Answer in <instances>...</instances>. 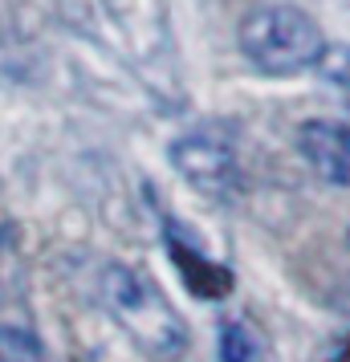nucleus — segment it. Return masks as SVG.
<instances>
[{"label": "nucleus", "mask_w": 350, "mask_h": 362, "mask_svg": "<svg viewBox=\"0 0 350 362\" xmlns=\"http://www.w3.org/2000/svg\"><path fill=\"white\" fill-rule=\"evenodd\" d=\"M236 45L257 74L265 78H293L322 62L326 33L298 4H257L236 25Z\"/></svg>", "instance_id": "1"}, {"label": "nucleus", "mask_w": 350, "mask_h": 362, "mask_svg": "<svg viewBox=\"0 0 350 362\" xmlns=\"http://www.w3.org/2000/svg\"><path fill=\"white\" fill-rule=\"evenodd\" d=\"M102 297L106 310L139 350L151 358H180L187 350V326L180 310L163 297V289L134 264H110L102 277Z\"/></svg>", "instance_id": "2"}, {"label": "nucleus", "mask_w": 350, "mask_h": 362, "mask_svg": "<svg viewBox=\"0 0 350 362\" xmlns=\"http://www.w3.org/2000/svg\"><path fill=\"white\" fill-rule=\"evenodd\" d=\"M171 163L196 192L212 199H224L240 180L236 163V143L224 127H196L171 143Z\"/></svg>", "instance_id": "3"}, {"label": "nucleus", "mask_w": 350, "mask_h": 362, "mask_svg": "<svg viewBox=\"0 0 350 362\" xmlns=\"http://www.w3.org/2000/svg\"><path fill=\"white\" fill-rule=\"evenodd\" d=\"M298 151L314 175L350 187V127L334 118H310L298 127Z\"/></svg>", "instance_id": "4"}, {"label": "nucleus", "mask_w": 350, "mask_h": 362, "mask_svg": "<svg viewBox=\"0 0 350 362\" xmlns=\"http://www.w3.org/2000/svg\"><path fill=\"white\" fill-rule=\"evenodd\" d=\"M167 252H171V261H175V269H180L184 285L200 297V301H220V297L233 289V273H228L220 261L204 257L200 248L192 245V240H184L175 228L167 232Z\"/></svg>", "instance_id": "5"}, {"label": "nucleus", "mask_w": 350, "mask_h": 362, "mask_svg": "<svg viewBox=\"0 0 350 362\" xmlns=\"http://www.w3.org/2000/svg\"><path fill=\"white\" fill-rule=\"evenodd\" d=\"M261 346L245 322H224L220 326V362H257Z\"/></svg>", "instance_id": "6"}, {"label": "nucleus", "mask_w": 350, "mask_h": 362, "mask_svg": "<svg viewBox=\"0 0 350 362\" xmlns=\"http://www.w3.org/2000/svg\"><path fill=\"white\" fill-rule=\"evenodd\" d=\"M0 362H49V354L29 329L0 326Z\"/></svg>", "instance_id": "7"}, {"label": "nucleus", "mask_w": 350, "mask_h": 362, "mask_svg": "<svg viewBox=\"0 0 350 362\" xmlns=\"http://www.w3.org/2000/svg\"><path fill=\"white\" fill-rule=\"evenodd\" d=\"M317 69L326 74V82H330L334 90L342 94V102L350 106V49H346V45H326Z\"/></svg>", "instance_id": "8"}, {"label": "nucleus", "mask_w": 350, "mask_h": 362, "mask_svg": "<svg viewBox=\"0 0 350 362\" xmlns=\"http://www.w3.org/2000/svg\"><path fill=\"white\" fill-rule=\"evenodd\" d=\"M326 362H350V342H342V346H338V350H334V354H330Z\"/></svg>", "instance_id": "9"}]
</instances>
